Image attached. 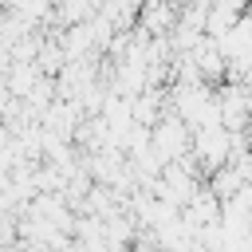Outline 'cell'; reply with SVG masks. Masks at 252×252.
Instances as JSON below:
<instances>
[{
  "mask_svg": "<svg viewBox=\"0 0 252 252\" xmlns=\"http://www.w3.org/2000/svg\"><path fill=\"white\" fill-rule=\"evenodd\" d=\"M169 4H177V0H169Z\"/></svg>",
  "mask_w": 252,
  "mask_h": 252,
  "instance_id": "cell-1",
  "label": "cell"
}]
</instances>
